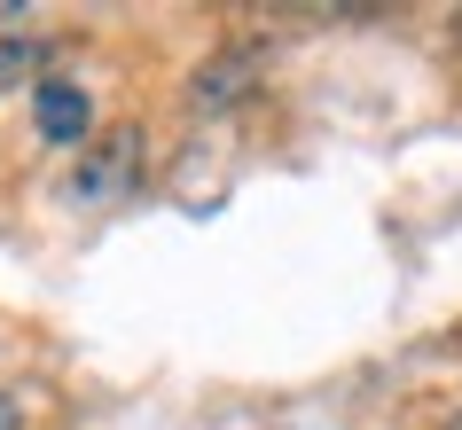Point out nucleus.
Segmentation results:
<instances>
[{
	"label": "nucleus",
	"instance_id": "f257e3e1",
	"mask_svg": "<svg viewBox=\"0 0 462 430\" xmlns=\"http://www.w3.org/2000/svg\"><path fill=\"white\" fill-rule=\"evenodd\" d=\"M134 180H142V133L118 125V133H102V142L79 157L71 196L79 204H118V196H134Z\"/></svg>",
	"mask_w": 462,
	"mask_h": 430
},
{
	"label": "nucleus",
	"instance_id": "f03ea898",
	"mask_svg": "<svg viewBox=\"0 0 462 430\" xmlns=\"http://www.w3.org/2000/svg\"><path fill=\"white\" fill-rule=\"evenodd\" d=\"M32 118H40V142L79 149L87 133H95V102L79 95L71 78H40V87H32Z\"/></svg>",
	"mask_w": 462,
	"mask_h": 430
},
{
	"label": "nucleus",
	"instance_id": "7ed1b4c3",
	"mask_svg": "<svg viewBox=\"0 0 462 430\" xmlns=\"http://www.w3.org/2000/svg\"><path fill=\"white\" fill-rule=\"evenodd\" d=\"M32 63H40V48H32V40H0V87H16Z\"/></svg>",
	"mask_w": 462,
	"mask_h": 430
},
{
	"label": "nucleus",
	"instance_id": "20e7f679",
	"mask_svg": "<svg viewBox=\"0 0 462 430\" xmlns=\"http://www.w3.org/2000/svg\"><path fill=\"white\" fill-rule=\"evenodd\" d=\"M0 430H24V407L8 399V391H0Z\"/></svg>",
	"mask_w": 462,
	"mask_h": 430
}]
</instances>
